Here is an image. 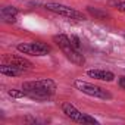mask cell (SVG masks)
<instances>
[{
	"label": "cell",
	"mask_w": 125,
	"mask_h": 125,
	"mask_svg": "<svg viewBox=\"0 0 125 125\" xmlns=\"http://www.w3.org/2000/svg\"><path fill=\"white\" fill-rule=\"evenodd\" d=\"M6 63H12V65H15V66H18V68H21L22 71H27V69H31V62L30 60H27L25 57H22V56H8L6 59Z\"/></svg>",
	"instance_id": "obj_8"
},
{
	"label": "cell",
	"mask_w": 125,
	"mask_h": 125,
	"mask_svg": "<svg viewBox=\"0 0 125 125\" xmlns=\"http://www.w3.org/2000/svg\"><path fill=\"white\" fill-rule=\"evenodd\" d=\"M0 72H2L3 75H8V77H18V75H21L24 71H22L21 68L12 65V63H5L3 66H0Z\"/></svg>",
	"instance_id": "obj_10"
},
{
	"label": "cell",
	"mask_w": 125,
	"mask_h": 125,
	"mask_svg": "<svg viewBox=\"0 0 125 125\" xmlns=\"http://www.w3.org/2000/svg\"><path fill=\"white\" fill-rule=\"evenodd\" d=\"M44 8H46L47 10L56 13V15L65 16V18H69V19H78V21H84V19H85V16H84L81 12H78V10L69 8V6H65V5H59V3H46Z\"/></svg>",
	"instance_id": "obj_6"
},
{
	"label": "cell",
	"mask_w": 125,
	"mask_h": 125,
	"mask_svg": "<svg viewBox=\"0 0 125 125\" xmlns=\"http://www.w3.org/2000/svg\"><path fill=\"white\" fill-rule=\"evenodd\" d=\"M69 38H71V43L74 44V47L80 50V49H81V41H80V38H78V37H75V35H71Z\"/></svg>",
	"instance_id": "obj_13"
},
{
	"label": "cell",
	"mask_w": 125,
	"mask_h": 125,
	"mask_svg": "<svg viewBox=\"0 0 125 125\" xmlns=\"http://www.w3.org/2000/svg\"><path fill=\"white\" fill-rule=\"evenodd\" d=\"M119 85L125 90V77H121V78H119Z\"/></svg>",
	"instance_id": "obj_15"
},
{
	"label": "cell",
	"mask_w": 125,
	"mask_h": 125,
	"mask_svg": "<svg viewBox=\"0 0 125 125\" xmlns=\"http://www.w3.org/2000/svg\"><path fill=\"white\" fill-rule=\"evenodd\" d=\"M8 94H9L10 97H13V99L27 97V96H25V93H24V90H16V88H12V90H9V91H8Z\"/></svg>",
	"instance_id": "obj_12"
},
{
	"label": "cell",
	"mask_w": 125,
	"mask_h": 125,
	"mask_svg": "<svg viewBox=\"0 0 125 125\" xmlns=\"http://www.w3.org/2000/svg\"><path fill=\"white\" fill-rule=\"evenodd\" d=\"M62 110H63V113L74 122H78V124H99L97 119H94L93 116L87 115V113H83L80 112L74 104L71 103H63L62 104Z\"/></svg>",
	"instance_id": "obj_5"
},
{
	"label": "cell",
	"mask_w": 125,
	"mask_h": 125,
	"mask_svg": "<svg viewBox=\"0 0 125 125\" xmlns=\"http://www.w3.org/2000/svg\"><path fill=\"white\" fill-rule=\"evenodd\" d=\"M53 41L56 43V46L62 50V53L65 54V57L68 60H71L74 65L77 66H83L85 63V57L84 54L74 47V44L71 43V38L65 34H59V35H54L53 37Z\"/></svg>",
	"instance_id": "obj_2"
},
{
	"label": "cell",
	"mask_w": 125,
	"mask_h": 125,
	"mask_svg": "<svg viewBox=\"0 0 125 125\" xmlns=\"http://www.w3.org/2000/svg\"><path fill=\"white\" fill-rule=\"evenodd\" d=\"M18 52L22 54H30V56H46L50 53V46L41 41H32V43H21L16 46Z\"/></svg>",
	"instance_id": "obj_4"
},
{
	"label": "cell",
	"mask_w": 125,
	"mask_h": 125,
	"mask_svg": "<svg viewBox=\"0 0 125 125\" xmlns=\"http://www.w3.org/2000/svg\"><path fill=\"white\" fill-rule=\"evenodd\" d=\"M22 90L25 96L32 100H47L56 93V83L50 78L27 81L22 84Z\"/></svg>",
	"instance_id": "obj_1"
},
{
	"label": "cell",
	"mask_w": 125,
	"mask_h": 125,
	"mask_svg": "<svg viewBox=\"0 0 125 125\" xmlns=\"http://www.w3.org/2000/svg\"><path fill=\"white\" fill-rule=\"evenodd\" d=\"M113 6H116V9H118V10L125 12V2H115V3H113Z\"/></svg>",
	"instance_id": "obj_14"
},
{
	"label": "cell",
	"mask_w": 125,
	"mask_h": 125,
	"mask_svg": "<svg viewBox=\"0 0 125 125\" xmlns=\"http://www.w3.org/2000/svg\"><path fill=\"white\" fill-rule=\"evenodd\" d=\"M74 85H75L81 93H84V94H87V96H91V97H96V99H103V100H106V99H110V97H112V94H110L109 91H106L104 88H102V87H99V85H94V84H90V83L83 81V80H75Z\"/></svg>",
	"instance_id": "obj_3"
},
{
	"label": "cell",
	"mask_w": 125,
	"mask_h": 125,
	"mask_svg": "<svg viewBox=\"0 0 125 125\" xmlns=\"http://www.w3.org/2000/svg\"><path fill=\"white\" fill-rule=\"evenodd\" d=\"M16 16H18V9L13 6H6L2 9V19L8 24H13L16 22Z\"/></svg>",
	"instance_id": "obj_9"
},
{
	"label": "cell",
	"mask_w": 125,
	"mask_h": 125,
	"mask_svg": "<svg viewBox=\"0 0 125 125\" xmlns=\"http://www.w3.org/2000/svg\"><path fill=\"white\" fill-rule=\"evenodd\" d=\"M87 75L94 78V80H100V81H113L115 80V75L110 72V71H106V69H90L87 71Z\"/></svg>",
	"instance_id": "obj_7"
},
{
	"label": "cell",
	"mask_w": 125,
	"mask_h": 125,
	"mask_svg": "<svg viewBox=\"0 0 125 125\" xmlns=\"http://www.w3.org/2000/svg\"><path fill=\"white\" fill-rule=\"evenodd\" d=\"M87 10H88L93 16L99 18V19H106V18H109V15H107L106 12H102V10H99V9H93L91 6H88V8H87Z\"/></svg>",
	"instance_id": "obj_11"
}]
</instances>
